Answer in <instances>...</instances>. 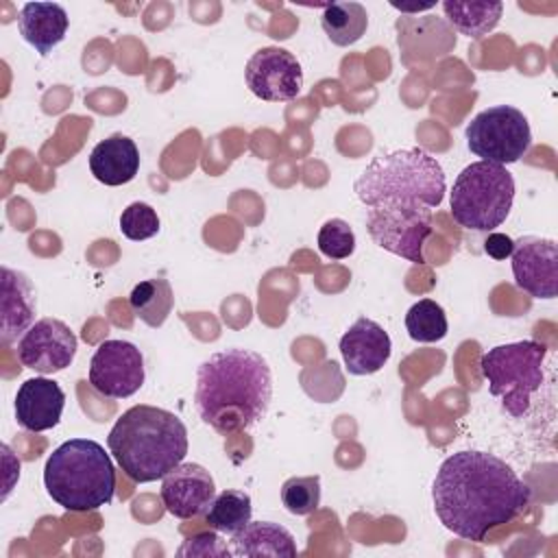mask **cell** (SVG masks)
Here are the masks:
<instances>
[{
    "mask_svg": "<svg viewBox=\"0 0 558 558\" xmlns=\"http://www.w3.org/2000/svg\"><path fill=\"white\" fill-rule=\"evenodd\" d=\"M251 514H253L251 497L244 490L225 488L211 499L205 512V521L216 532L235 534L251 521Z\"/></svg>",
    "mask_w": 558,
    "mask_h": 558,
    "instance_id": "cell-24",
    "label": "cell"
},
{
    "mask_svg": "<svg viewBox=\"0 0 558 558\" xmlns=\"http://www.w3.org/2000/svg\"><path fill=\"white\" fill-rule=\"evenodd\" d=\"M231 554L235 556H286L299 554L294 536L279 523L272 521H248L240 532L231 534Z\"/></svg>",
    "mask_w": 558,
    "mask_h": 558,
    "instance_id": "cell-20",
    "label": "cell"
},
{
    "mask_svg": "<svg viewBox=\"0 0 558 558\" xmlns=\"http://www.w3.org/2000/svg\"><path fill=\"white\" fill-rule=\"evenodd\" d=\"M270 399V366L255 351L225 349L196 368V412L225 436L255 427L266 416Z\"/></svg>",
    "mask_w": 558,
    "mask_h": 558,
    "instance_id": "cell-2",
    "label": "cell"
},
{
    "mask_svg": "<svg viewBox=\"0 0 558 558\" xmlns=\"http://www.w3.org/2000/svg\"><path fill=\"white\" fill-rule=\"evenodd\" d=\"M44 486L65 510H98L113 499L116 469L100 442L92 438H70L48 456Z\"/></svg>",
    "mask_w": 558,
    "mask_h": 558,
    "instance_id": "cell-5",
    "label": "cell"
},
{
    "mask_svg": "<svg viewBox=\"0 0 558 558\" xmlns=\"http://www.w3.org/2000/svg\"><path fill=\"white\" fill-rule=\"evenodd\" d=\"M281 501L288 512L292 514H310L320 506V477L305 475V477H290L281 486Z\"/></svg>",
    "mask_w": 558,
    "mask_h": 558,
    "instance_id": "cell-26",
    "label": "cell"
},
{
    "mask_svg": "<svg viewBox=\"0 0 558 558\" xmlns=\"http://www.w3.org/2000/svg\"><path fill=\"white\" fill-rule=\"evenodd\" d=\"M229 556L231 549L211 532L194 534L185 541V545L179 549V556Z\"/></svg>",
    "mask_w": 558,
    "mask_h": 558,
    "instance_id": "cell-29",
    "label": "cell"
},
{
    "mask_svg": "<svg viewBox=\"0 0 558 558\" xmlns=\"http://www.w3.org/2000/svg\"><path fill=\"white\" fill-rule=\"evenodd\" d=\"M405 329L414 342H438L447 336L445 310L432 299H421L408 310Z\"/></svg>",
    "mask_w": 558,
    "mask_h": 558,
    "instance_id": "cell-25",
    "label": "cell"
},
{
    "mask_svg": "<svg viewBox=\"0 0 558 558\" xmlns=\"http://www.w3.org/2000/svg\"><path fill=\"white\" fill-rule=\"evenodd\" d=\"M514 201V179L506 166L490 161L469 163L453 181L451 216L473 231H493L499 227Z\"/></svg>",
    "mask_w": 558,
    "mask_h": 558,
    "instance_id": "cell-7",
    "label": "cell"
},
{
    "mask_svg": "<svg viewBox=\"0 0 558 558\" xmlns=\"http://www.w3.org/2000/svg\"><path fill=\"white\" fill-rule=\"evenodd\" d=\"M144 357L133 342L105 340L89 360L92 388L109 399H126L144 384Z\"/></svg>",
    "mask_w": 558,
    "mask_h": 558,
    "instance_id": "cell-10",
    "label": "cell"
},
{
    "mask_svg": "<svg viewBox=\"0 0 558 558\" xmlns=\"http://www.w3.org/2000/svg\"><path fill=\"white\" fill-rule=\"evenodd\" d=\"M366 231L384 251H390L412 264H423V246L434 233L432 209L403 203L368 207Z\"/></svg>",
    "mask_w": 558,
    "mask_h": 558,
    "instance_id": "cell-9",
    "label": "cell"
},
{
    "mask_svg": "<svg viewBox=\"0 0 558 558\" xmlns=\"http://www.w3.org/2000/svg\"><path fill=\"white\" fill-rule=\"evenodd\" d=\"M355 196L366 207L386 203L438 207L445 196V172L423 148H401L377 155L357 177Z\"/></svg>",
    "mask_w": 558,
    "mask_h": 558,
    "instance_id": "cell-4",
    "label": "cell"
},
{
    "mask_svg": "<svg viewBox=\"0 0 558 558\" xmlns=\"http://www.w3.org/2000/svg\"><path fill=\"white\" fill-rule=\"evenodd\" d=\"M76 353V336L59 318H41L17 342L20 362L41 375L63 371Z\"/></svg>",
    "mask_w": 558,
    "mask_h": 558,
    "instance_id": "cell-12",
    "label": "cell"
},
{
    "mask_svg": "<svg viewBox=\"0 0 558 558\" xmlns=\"http://www.w3.org/2000/svg\"><path fill=\"white\" fill-rule=\"evenodd\" d=\"M464 135L473 155L499 166L519 161L532 144L527 118L510 105H495L480 111L466 124Z\"/></svg>",
    "mask_w": 558,
    "mask_h": 558,
    "instance_id": "cell-8",
    "label": "cell"
},
{
    "mask_svg": "<svg viewBox=\"0 0 558 558\" xmlns=\"http://www.w3.org/2000/svg\"><path fill=\"white\" fill-rule=\"evenodd\" d=\"M445 17L449 24L469 37H484L499 24L504 4L501 2H486V0H445L442 2Z\"/></svg>",
    "mask_w": 558,
    "mask_h": 558,
    "instance_id": "cell-21",
    "label": "cell"
},
{
    "mask_svg": "<svg viewBox=\"0 0 558 558\" xmlns=\"http://www.w3.org/2000/svg\"><path fill=\"white\" fill-rule=\"evenodd\" d=\"M120 231L133 242L148 240L159 231V216L148 203H131L120 214Z\"/></svg>",
    "mask_w": 558,
    "mask_h": 558,
    "instance_id": "cell-28",
    "label": "cell"
},
{
    "mask_svg": "<svg viewBox=\"0 0 558 558\" xmlns=\"http://www.w3.org/2000/svg\"><path fill=\"white\" fill-rule=\"evenodd\" d=\"M340 353L351 375H373L390 360L392 342L379 323L362 316L342 333Z\"/></svg>",
    "mask_w": 558,
    "mask_h": 558,
    "instance_id": "cell-15",
    "label": "cell"
},
{
    "mask_svg": "<svg viewBox=\"0 0 558 558\" xmlns=\"http://www.w3.org/2000/svg\"><path fill=\"white\" fill-rule=\"evenodd\" d=\"M320 26L331 44L351 46L366 33L368 13L360 2H331L323 7Z\"/></svg>",
    "mask_w": 558,
    "mask_h": 558,
    "instance_id": "cell-22",
    "label": "cell"
},
{
    "mask_svg": "<svg viewBox=\"0 0 558 558\" xmlns=\"http://www.w3.org/2000/svg\"><path fill=\"white\" fill-rule=\"evenodd\" d=\"M246 87L262 100H294L303 87V70L296 57L279 46H266L251 54L244 68Z\"/></svg>",
    "mask_w": 558,
    "mask_h": 558,
    "instance_id": "cell-11",
    "label": "cell"
},
{
    "mask_svg": "<svg viewBox=\"0 0 558 558\" xmlns=\"http://www.w3.org/2000/svg\"><path fill=\"white\" fill-rule=\"evenodd\" d=\"M161 501L177 519H192L205 512L216 497L209 471L196 462H181L161 477Z\"/></svg>",
    "mask_w": 558,
    "mask_h": 558,
    "instance_id": "cell-14",
    "label": "cell"
},
{
    "mask_svg": "<svg viewBox=\"0 0 558 558\" xmlns=\"http://www.w3.org/2000/svg\"><path fill=\"white\" fill-rule=\"evenodd\" d=\"M89 170L105 185H124L140 170V150L135 142L122 133H113L98 142L89 153Z\"/></svg>",
    "mask_w": 558,
    "mask_h": 558,
    "instance_id": "cell-19",
    "label": "cell"
},
{
    "mask_svg": "<svg viewBox=\"0 0 558 558\" xmlns=\"http://www.w3.org/2000/svg\"><path fill=\"white\" fill-rule=\"evenodd\" d=\"M545 355L547 347L536 340L508 342L482 353L480 371L488 381V390L510 416L521 418L530 412L532 395L545 377Z\"/></svg>",
    "mask_w": 558,
    "mask_h": 558,
    "instance_id": "cell-6",
    "label": "cell"
},
{
    "mask_svg": "<svg viewBox=\"0 0 558 558\" xmlns=\"http://www.w3.org/2000/svg\"><path fill=\"white\" fill-rule=\"evenodd\" d=\"M35 290L31 279L13 268H0V340L9 347L24 336L35 320Z\"/></svg>",
    "mask_w": 558,
    "mask_h": 558,
    "instance_id": "cell-16",
    "label": "cell"
},
{
    "mask_svg": "<svg viewBox=\"0 0 558 558\" xmlns=\"http://www.w3.org/2000/svg\"><path fill=\"white\" fill-rule=\"evenodd\" d=\"M124 475L137 484L161 480L187 453V427L163 408L133 405L113 423L107 436Z\"/></svg>",
    "mask_w": 558,
    "mask_h": 558,
    "instance_id": "cell-3",
    "label": "cell"
},
{
    "mask_svg": "<svg viewBox=\"0 0 558 558\" xmlns=\"http://www.w3.org/2000/svg\"><path fill=\"white\" fill-rule=\"evenodd\" d=\"M68 13L57 2H26L17 15V31L41 57H48L68 33Z\"/></svg>",
    "mask_w": 558,
    "mask_h": 558,
    "instance_id": "cell-18",
    "label": "cell"
},
{
    "mask_svg": "<svg viewBox=\"0 0 558 558\" xmlns=\"http://www.w3.org/2000/svg\"><path fill=\"white\" fill-rule=\"evenodd\" d=\"M65 408V392L54 379H26L15 395V421L28 432L52 429Z\"/></svg>",
    "mask_w": 558,
    "mask_h": 558,
    "instance_id": "cell-17",
    "label": "cell"
},
{
    "mask_svg": "<svg viewBox=\"0 0 558 558\" xmlns=\"http://www.w3.org/2000/svg\"><path fill=\"white\" fill-rule=\"evenodd\" d=\"M318 248L329 259H344L355 251V233L342 218L327 220L318 231Z\"/></svg>",
    "mask_w": 558,
    "mask_h": 558,
    "instance_id": "cell-27",
    "label": "cell"
},
{
    "mask_svg": "<svg viewBox=\"0 0 558 558\" xmlns=\"http://www.w3.org/2000/svg\"><path fill=\"white\" fill-rule=\"evenodd\" d=\"M172 303L174 294L168 279L163 277L144 279L129 294V305L133 314L148 327H161L172 312Z\"/></svg>",
    "mask_w": 558,
    "mask_h": 558,
    "instance_id": "cell-23",
    "label": "cell"
},
{
    "mask_svg": "<svg viewBox=\"0 0 558 558\" xmlns=\"http://www.w3.org/2000/svg\"><path fill=\"white\" fill-rule=\"evenodd\" d=\"M434 510L456 536L484 543L493 527L517 519L530 504V486L501 458L458 451L442 460L434 486Z\"/></svg>",
    "mask_w": 558,
    "mask_h": 558,
    "instance_id": "cell-1",
    "label": "cell"
},
{
    "mask_svg": "<svg viewBox=\"0 0 558 558\" xmlns=\"http://www.w3.org/2000/svg\"><path fill=\"white\" fill-rule=\"evenodd\" d=\"M512 246H514V240H510L508 235L504 233H490L484 242V251L493 257V259H506L510 257L512 253Z\"/></svg>",
    "mask_w": 558,
    "mask_h": 558,
    "instance_id": "cell-30",
    "label": "cell"
},
{
    "mask_svg": "<svg viewBox=\"0 0 558 558\" xmlns=\"http://www.w3.org/2000/svg\"><path fill=\"white\" fill-rule=\"evenodd\" d=\"M512 275L519 290L534 299H554L558 292V246L554 240L523 235L514 240Z\"/></svg>",
    "mask_w": 558,
    "mask_h": 558,
    "instance_id": "cell-13",
    "label": "cell"
}]
</instances>
